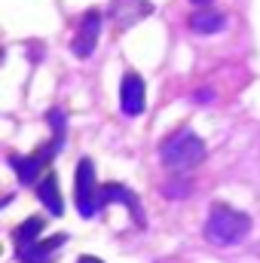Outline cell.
I'll use <instances>...</instances> for the list:
<instances>
[{"label":"cell","mask_w":260,"mask_h":263,"mask_svg":"<svg viewBox=\"0 0 260 263\" xmlns=\"http://www.w3.org/2000/svg\"><path fill=\"white\" fill-rule=\"evenodd\" d=\"M251 230V217L227 202H214L205 220V239L211 245H236Z\"/></svg>","instance_id":"obj_1"},{"label":"cell","mask_w":260,"mask_h":263,"mask_svg":"<svg viewBox=\"0 0 260 263\" xmlns=\"http://www.w3.org/2000/svg\"><path fill=\"white\" fill-rule=\"evenodd\" d=\"M159 156H162V162L172 172H190V168H196L205 159V144H202V138L196 132L181 129V132H175L172 138H165Z\"/></svg>","instance_id":"obj_2"},{"label":"cell","mask_w":260,"mask_h":263,"mask_svg":"<svg viewBox=\"0 0 260 263\" xmlns=\"http://www.w3.org/2000/svg\"><path fill=\"white\" fill-rule=\"evenodd\" d=\"M101 25H104V12L101 9H86L83 18H80V28L73 34V55L77 59H89L95 52V43H98V34H101Z\"/></svg>","instance_id":"obj_3"},{"label":"cell","mask_w":260,"mask_h":263,"mask_svg":"<svg viewBox=\"0 0 260 263\" xmlns=\"http://www.w3.org/2000/svg\"><path fill=\"white\" fill-rule=\"evenodd\" d=\"M95 202H98V187H95L92 159H80V165H77V208H80V214L92 217Z\"/></svg>","instance_id":"obj_4"},{"label":"cell","mask_w":260,"mask_h":263,"mask_svg":"<svg viewBox=\"0 0 260 263\" xmlns=\"http://www.w3.org/2000/svg\"><path fill=\"white\" fill-rule=\"evenodd\" d=\"M110 18L117 25V31H126L132 25H138L141 18H147L153 12V3L150 0H110Z\"/></svg>","instance_id":"obj_5"},{"label":"cell","mask_w":260,"mask_h":263,"mask_svg":"<svg viewBox=\"0 0 260 263\" xmlns=\"http://www.w3.org/2000/svg\"><path fill=\"white\" fill-rule=\"evenodd\" d=\"M59 147H62V144L43 147V150H37V153H31V156H12L9 162H12V168H15L18 181H22V184H31V181L37 178V172H40L43 165H49V159H52V153H55Z\"/></svg>","instance_id":"obj_6"},{"label":"cell","mask_w":260,"mask_h":263,"mask_svg":"<svg viewBox=\"0 0 260 263\" xmlns=\"http://www.w3.org/2000/svg\"><path fill=\"white\" fill-rule=\"evenodd\" d=\"M120 107L126 117H138L144 110V80L135 70H129L120 83Z\"/></svg>","instance_id":"obj_7"},{"label":"cell","mask_w":260,"mask_h":263,"mask_svg":"<svg viewBox=\"0 0 260 263\" xmlns=\"http://www.w3.org/2000/svg\"><path fill=\"white\" fill-rule=\"evenodd\" d=\"M110 202H126V205L132 208V214H135V220H138V223H144V217H141V205H138V199L129 193V187L104 184V187H101V193H98V205H110Z\"/></svg>","instance_id":"obj_8"},{"label":"cell","mask_w":260,"mask_h":263,"mask_svg":"<svg viewBox=\"0 0 260 263\" xmlns=\"http://www.w3.org/2000/svg\"><path fill=\"white\" fill-rule=\"evenodd\" d=\"M37 199L59 217L62 214V196H59V181H55V172H46L43 178H40V184H37Z\"/></svg>","instance_id":"obj_9"},{"label":"cell","mask_w":260,"mask_h":263,"mask_svg":"<svg viewBox=\"0 0 260 263\" xmlns=\"http://www.w3.org/2000/svg\"><path fill=\"white\" fill-rule=\"evenodd\" d=\"M62 245H65V236H52L46 242H34L31 248H22L18 251V260L22 263H49V254L55 248H62Z\"/></svg>","instance_id":"obj_10"},{"label":"cell","mask_w":260,"mask_h":263,"mask_svg":"<svg viewBox=\"0 0 260 263\" xmlns=\"http://www.w3.org/2000/svg\"><path fill=\"white\" fill-rule=\"evenodd\" d=\"M224 25H227V15L214 12V9H199L190 15V31H196V34H217V31H224Z\"/></svg>","instance_id":"obj_11"},{"label":"cell","mask_w":260,"mask_h":263,"mask_svg":"<svg viewBox=\"0 0 260 263\" xmlns=\"http://www.w3.org/2000/svg\"><path fill=\"white\" fill-rule=\"evenodd\" d=\"M40 230H43V220H40V217H31V220H25V223L15 230V248H18V251H22V248H31V245L37 242L34 236H37Z\"/></svg>","instance_id":"obj_12"},{"label":"cell","mask_w":260,"mask_h":263,"mask_svg":"<svg viewBox=\"0 0 260 263\" xmlns=\"http://www.w3.org/2000/svg\"><path fill=\"white\" fill-rule=\"evenodd\" d=\"M77 263H104V260H98V257H80Z\"/></svg>","instance_id":"obj_13"},{"label":"cell","mask_w":260,"mask_h":263,"mask_svg":"<svg viewBox=\"0 0 260 263\" xmlns=\"http://www.w3.org/2000/svg\"><path fill=\"white\" fill-rule=\"evenodd\" d=\"M190 3H196V6H208L211 0H190Z\"/></svg>","instance_id":"obj_14"}]
</instances>
